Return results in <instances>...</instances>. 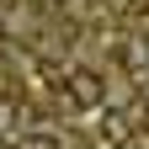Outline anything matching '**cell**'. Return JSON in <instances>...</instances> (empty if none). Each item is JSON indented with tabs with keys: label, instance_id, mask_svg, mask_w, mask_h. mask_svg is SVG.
I'll list each match as a JSON object with an SVG mask.
<instances>
[{
	"label": "cell",
	"instance_id": "obj_1",
	"mask_svg": "<svg viewBox=\"0 0 149 149\" xmlns=\"http://www.w3.org/2000/svg\"><path fill=\"white\" fill-rule=\"evenodd\" d=\"M69 101H74V107H85V112H91V107H101V101H107V85H101V74H91V69H74V74H69Z\"/></svg>",
	"mask_w": 149,
	"mask_h": 149
},
{
	"label": "cell",
	"instance_id": "obj_2",
	"mask_svg": "<svg viewBox=\"0 0 149 149\" xmlns=\"http://www.w3.org/2000/svg\"><path fill=\"white\" fill-rule=\"evenodd\" d=\"M107 139H112V144H128V139H133V133H128V117L112 112V117H107Z\"/></svg>",
	"mask_w": 149,
	"mask_h": 149
},
{
	"label": "cell",
	"instance_id": "obj_3",
	"mask_svg": "<svg viewBox=\"0 0 149 149\" xmlns=\"http://www.w3.org/2000/svg\"><path fill=\"white\" fill-rule=\"evenodd\" d=\"M128 64H133V69L149 64V43H128Z\"/></svg>",
	"mask_w": 149,
	"mask_h": 149
},
{
	"label": "cell",
	"instance_id": "obj_4",
	"mask_svg": "<svg viewBox=\"0 0 149 149\" xmlns=\"http://www.w3.org/2000/svg\"><path fill=\"white\" fill-rule=\"evenodd\" d=\"M11 133V101H0V139Z\"/></svg>",
	"mask_w": 149,
	"mask_h": 149
},
{
	"label": "cell",
	"instance_id": "obj_5",
	"mask_svg": "<svg viewBox=\"0 0 149 149\" xmlns=\"http://www.w3.org/2000/svg\"><path fill=\"white\" fill-rule=\"evenodd\" d=\"M22 149H53V144H48V139H27Z\"/></svg>",
	"mask_w": 149,
	"mask_h": 149
},
{
	"label": "cell",
	"instance_id": "obj_6",
	"mask_svg": "<svg viewBox=\"0 0 149 149\" xmlns=\"http://www.w3.org/2000/svg\"><path fill=\"white\" fill-rule=\"evenodd\" d=\"M123 6H133V11H139V6H149V0H123Z\"/></svg>",
	"mask_w": 149,
	"mask_h": 149
}]
</instances>
